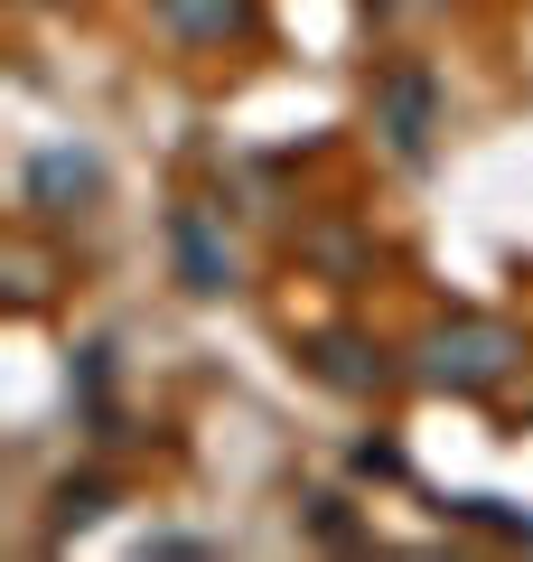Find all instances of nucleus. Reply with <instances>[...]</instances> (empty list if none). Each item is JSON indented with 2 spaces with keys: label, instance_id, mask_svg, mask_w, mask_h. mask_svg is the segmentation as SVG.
Listing matches in <instances>:
<instances>
[{
  "label": "nucleus",
  "instance_id": "obj_1",
  "mask_svg": "<svg viewBox=\"0 0 533 562\" xmlns=\"http://www.w3.org/2000/svg\"><path fill=\"white\" fill-rule=\"evenodd\" d=\"M514 357H524V338L496 319H450L431 328V347H421V375L450 384V394H487L496 375H514Z\"/></svg>",
  "mask_w": 533,
  "mask_h": 562
},
{
  "label": "nucleus",
  "instance_id": "obj_2",
  "mask_svg": "<svg viewBox=\"0 0 533 562\" xmlns=\"http://www.w3.org/2000/svg\"><path fill=\"white\" fill-rule=\"evenodd\" d=\"M169 254H178V281H188V291H206V301H216V291H235V244L216 235V216H197V206H188V216L169 225Z\"/></svg>",
  "mask_w": 533,
  "mask_h": 562
},
{
  "label": "nucleus",
  "instance_id": "obj_3",
  "mask_svg": "<svg viewBox=\"0 0 533 562\" xmlns=\"http://www.w3.org/2000/svg\"><path fill=\"white\" fill-rule=\"evenodd\" d=\"M29 198H38L47 216H76V206L103 198V160L94 150H38V160H29Z\"/></svg>",
  "mask_w": 533,
  "mask_h": 562
},
{
  "label": "nucleus",
  "instance_id": "obj_4",
  "mask_svg": "<svg viewBox=\"0 0 533 562\" xmlns=\"http://www.w3.org/2000/svg\"><path fill=\"white\" fill-rule=\"evenodd\" d=\"M375 122L394 132V150H421V140H431V76H384Z\"/></svg>",
  "mask_w": 533,
  "mask_h": 562
},
{
  "label": "nucleus",
  "instance_id": "obj_5",
  "mask_svg": "<svg viewBox=\"0 0 533 562\" xmlns=\"http://www.w3.org/2000/svg\"><path fill=\"white\" fill-rule=\"evenodd\" d=\"M243 20H253L243 0H159V29L169 38H235Z\"/></svg>",
  "mask_w": 533,
  "mask_h": 562
}]
</instances>
